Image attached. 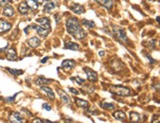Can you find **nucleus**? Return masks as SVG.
<instances>
[{"label": "nucleus", "instance_id": "29", "mask_svg": "<svg viewBox=\"0 0 160 123\" xmlns=\"http://www.w3.org/2000/svg\"><path fill=\"white\" fill-rule=\"evenodd\" d=\"M151 123H159V116L158 115H154L151 120Z\"/></svg>", "mask_w": 160, "mask_h": 123}, {"label": "nucleus", "instance_id": "2", "mask_svg": "<svg viewBox=\"0 0 160 123\" xmlns=\"http://www.w3.org/2000/svg\"><path fill=\"white\" fill-rule=\"evenodd\" d=\"M110 92L121 96H128L131 95V89L127 87H123V86H112L110 88Z\"/></svg>", "mask_w": 160, "mask_h": 123}, {"label": "nucleus", "instance_id": "6", "mask_svg": "<svg viewBox=\"0 0 160 123\" xmlns=\"http://www.w3.org/2000/svg\"><path fill=\"white\" fill-rule=\"evenodd\" d=\"M74 66H75V61L71 60V59H66L61 64V68L65 71H70L71 69H73Z\"/></svg>", "mask_w": 160, "mask_h": 123}, {"label": "nucleus", "instance_id": "7", "mask_svg": "<svg viewBox=\"0 0 160 123\" xmlns=\"http://www.w3.org/2000/svg\"><path fill=\"white\" fill-rule=\"evenodd\" d=\"M85 70V73H86L87 75V78L89 79L90 81H92V82H96L98 79V74L96 73L95 71H93L92 69H90V68H84Z\"/></svg>", "mask_w": 160, "mask_h": 123}, {"label": "nucleus", "instance_id": "9", "mask_svg": "<svg viewBox=\"0 0 160 123\" xmlns=\"http://www.w3.org/2000/svg\"><path fill=\"white\" fill-rule=\"evenodd\" d=\"M41 91L43 92L44 94H45L46 96H48V98H50V100H54V98H56V96H54V92H52V90L50 89V88L47 87V86H42L41 87Z\"/></svg>", "mask_w": 160, "mask_h": 123}, {"label": "nucleus", "instance_id": "32", "mask_svg": "<svg viewBox=\"0 0 160 123\" xmlns=\"http://www.w3.org/2000/svg\"><path fill=\"white\" fill-rule=\"evenodd\" d=\"M32 123H44V122H43V120L40 119V118H35Z\"/></svg>", "mask_w": 160, "mask_h": 123}, {"label": "nucleus", "instance_id": "33", "mask_svg": "<svg viewBox=\"0 0 160 123\" xmlns=\"http://www.w3.org/2000/svg\"><path fill=\"white\" fill-rule=\"evenodd\" d=\"M0 5H2V6L7 5V0H0Z\"/></svg>", "mask_w": 160, "mask_h": 123}, {"label": "nucleus", "instance_id": "28", "mask_svg": "<svg viewBox=\"0 0 160 123\" xmlns=\"http://www.w3.org/2000/svg\"><path fill=\"white\" fill-rule=\"evenodd\" d=\"M71 80L73 81V82L77 83L78 85H82V84H84V83H85V81L83 80V79L79 78V77H72Z\"/></svg>", "mask_w": 160, "mask_h": 123}, {"label": "nucleus", "instance_id": "31", "mask_svg": "<svg viewBox=\"0 0 160 123\" xmlns=\"http://www.w3.org/2000/svg\"><path fill=\"white\" fill-rule=\"evenodd\" d=\"M43 107L46 109V110H48V111L52 110V106H50V105H49V104H43Z\"/></svg>", "mask_w": 160, "mask_h": 123}, {"label": "nucleus", "instance_id": "11", "mask_svg": "<svg viewBox=\"0 0 160 123\" xmlns=\"http://www.w3.org/2000/svg\"><path fill=\"white\" fill-rule=\"evenodd\" d=\"M11 28H12V25L9 22L5 21V20H0V34L8 32Z\"/></svg>", "mask_w": 160, "mask_h": 123}, {"label": "nucleus", "instance_id": "1", "mask_svg": "<svg viewBox=\"0 0 160 123\" xmlns=\"http://www.w3.org/2000/svg\"><path fill=\"white\" fill-rule=\"evenodd\" d=\"M66 29L68 34L71 35L74 39H83L86 37V33L84 32L82 28H81L79 22L76 18L72 17L69 18L66 22Z\"/></svg>", "mask_w": 160, "mask_h": 123}, {"label": "nucleus", "instance_id": "25", "mask_svg": "<svg viewBox=\"0 0 160 123\" xmlns=\"http://www.w3.org/2000/svg\"><path fill=\"white\" fill-rule=\"evenodd\" d=\"M83 26L87 27L88 29H94L95 28V23L93 21H89V20H83L82 21Z\"/></svg>", "mask_w": 160, "mask_h": 123}, {"label": "nucleus", "instance_id": "13", "mask_svg": "<svg viewBox=\"0 0 160 123\" xmlns=\"http://www.w3.org/2000/svg\"><path fill=\"white\" fill-rule=\"evenodd\" d=\"M28 45H30L31 47L33 48H36L38 47H40L41 45V39L37 37H34V38H31L29 41H28Z\"/></svg>", "mask_w": 160, "mask_h": 123}, {"label": "nucleus", "instance_id": "18", "mask_svg": "<svg viewBox=\"0 0 160 123\" xmlns=\"http://www.w3.org/2000/svg\"><path fill=\"white\" fill-rule=\"evenodd\" d=\"M64 48L70 50H79V45L76 43H72V41H68V43H65Z\"/></svg>", "mask_w": 160, "mask_h": 123}, {"label": "nucleus", "instance_id": "34", "mask_svg": "<svg viewBox=\"0 0 160 123\" xmlns=\"http://www.w3.org/2000/svg\"><path fill=\"white\" fill-rule=\"evenodd\" d=\"M35 1H36L38 4H42V3L44 2V0H35Z\"/></svg>", "mask_w": 160, "mask_h": 123}, {"label": "nucleus", "instance_id": "4", "mask_svg": "<svg viewBox=\"0 0 160 123\" xmlns=\"http://www.w3.org/2000/svg\"><path fill=\"white\" fill-rule=\"evenodd\" d=\"M30 29H35V30L37 31V33H38L41 37H47L48 35H49V31H48L47 29L41 27V26H37V25H33V26H31V27H28L27 29H25L26 34H27V31L30 30Z\"/></svg>", "mask_w": 160, "mask_h": 123}, {"label": "nucleus", "instance_id": "38", "mask_svg": "<svg viewBox=\"0 0 160 123\" xmlns=\"http://www.w3.org/2000/svg\"><path fill=\"white\" fill-rule=\"evenodd\" d=\"M7 1H13V0H7Z\"/></svg>", "mask_w": 160, "mask_h": 123}, {"label": "nucleus", "instance_id": "10", "mask_svg": "<svg viewBox=\"0 0 160 123\" xmlns=\"http://www.w3.org/2000/svg\"><path fill=\"white\" fill-rule=\"evenodd\" d=\"M70 10H71L73 13H75V14H77V15L83 14V13L85 12L84 7H83L82 5H80V4H76V3L72 4V5L70 6Z\"/></svg>", "mask_w": 160, "mask_h": 123}, {"label": "nucleus", "instance_id": "14", "mask_svg": "<svg viewBox=\"0 0 160 123\" xmlns=\"http://www.w3.org/2000/svg\"><path fill=\"white\" fill-rule=\"evenodd\" d=\"M3 14L6 17H12L14 15V8L11 5H5L3 8Z\"/></svg>", "mask_w": 160, "mask_h": 123}, {"label": "nucleus", "instance_id": "3", "mask_svg": "<svg viewBox=\"0 0 160 123\" xmlns=\"http://www.w3.org/2000/svg\"><path fill=\"white\" fill-rule=\"evenodd\" d=\"M113 33H114V36L116 37V39L118 41H120L121 43H128V37H127L126 32H125V30L123 28L118 27V26H113Z\"/></svg>", "mask_w": 160, "mask_h": 123}, {"label": "nucleus", "instance_id": "37", "mask_svg": "<svg viewBox=\"0 0 160 123\" xmlns=\"http://www.w3.org/2000/svg\"><path fill=\"white\" fill-rule=\"evenodd\" d=\"M47 60H48V57H47V58H44L43 60H42V62L44 63V62H46V61H47Z\"/></svg>", "mask_w": 160, "mask_h": 123}, {"label": "nucleus", "instance_id": "35", "mask_svg": "<svg viewBox=\"0 0 160 123\" xmlns=\"http://www.w3.org/2000/svg\"><path fill=\"white\" fill-rule=\"evenodd\" d=\"M99 54H100V55H101V56H104L105 52H104V51H103V50H102V51H99Z\"/></svg>", "mask_w": 160, "mask_h": 123}, {"label": "nucleus", "instance_id": "30", "mask_svg": "<svg viewBox=\"0 0 160 123\" xmlns=\"http://www.w3.org/2000/svg\"><path fill=\"white\" fill-rule=\"evenodd\" d=\"M69 91L71 92V93H73L74 95H79V91L76 89H74V88H69Z\"/></svg>", "mask_w": 160, "mask_h": 123}, {"label": "nucleus", "instance_id": "36", "mask_svg": "<svg viewBox=\"0 0 160 123\" xmlns=\"http://www.w3.org/2000/svg\"><path fill=\"white\" fill-rule=\"evenodd\" d=\"M58 17H60V15H56V22H60V19H58Z\"/></svg>", "mask_w": 160, "mask_h": 123}, {"label": "nucleus", "instance_id": "26", "mask_svg": "<svg viewBox=\"0 0 160 123\" xmlns=\"http://www.w3.org/2000/svg\"><path fill=\"white\" fill-rule=\"evenodd\" d=\"M101 106L104 109H108V110H114L115 109V104H111V102H103Z\"/></svg>", "mask_w": 160, "mask_h": 123}, {"label": "nucleus", "instance_id": "5", "mask_svg": "<svg viewBox=\"0 0 160 123\" xmlns=\"http://www.w3.org/2000/svg\"><path fill=\"white\" fill-rule=\"evenodd\" d=\"M9 121L11 123H23L24 122V118H23V116H22L19 112H17V111H14V112H12V113L10 114Z\"/></svg>", "mask_w": 160, "mask_h": 123}, {"label": "nucleus", "instance_id": "20", "mask_svg": "<svg viewBox=\"0 0 160 123\" xmlns=\"http://www.w3.org/2000/svg\"><path fill=\"white\" fill-rule=\"evenodd\" d=\"M96 1H97L98 3H100L102 6H104V7L109 8V9H111L114 5L113 0H96Z\"/></svg>", "mask_w": 160, "mask_h": 123}, {"label": "nucleus", "instance_id": "12", "mask_svg": "<svg viewBox=\"0 0 160 123\" xmlns=\"http://www.w3.org/2000/svg\"><path fill=\"white\" fill-rule=\"evenodd\" d=\"M58 95H60V100H62L64 104H70V102H71V100H70V98H69L68 95H67V94L65 93L64 91H62V90L58 89Z\"/></svg>", "mask_w": 160, "mask_h": 123}, {"label": "nucleus", "instance_id": "24", "mask_svg": "<svg viewBox=\"0 0 160 123\" xmlns=\"http://www.w3.org/2000/svg\"><path fill=\"white\" fill-rule=\"evenodd\" d=\"M54 7H56V5H54V3H52V2H48L47 4L45 5V8H44V11L45 12H52V10L54 9Z\"/></svg>", "mask_w": 160, "mask_h": 123}, {"label": "nucleus", "instance_id": "15", "mask_svg": "<svg viewBox=\"0 0 160 123\" xmlns=\"http://www.w3.org/2000/svg\"><path fill=\"white\" fill-rule=\"evenodd\" d=\"M50 82H52V80H49V79L45 78V77H39V78H37V80L35 81L36 85H38V86H45L47 84H50Z\"/></svg>", "mask_w": 160, "mask_h": 123}, {"label": "nucleus", "instance_id": "8", "mask_svg": "<svg viewBox=\"0 0 160 123\" xmlns=\"http://www.w3.org/2000/svg\"><path fill=\"white\" fill-rule=\"evenodd\" d=\"M37 23L39 24V26L47 29V30H50V22L49 18H47V17H43V18L38 19L37 20Z\"/></svg>", "mask_w": 160, "mask_h": 123}, {"label": "nucleus", "instance_id": "21", "mask_svg": "<svg viewBox=\"0 0 160 123\" xmlns=\"http://www.w3.org/2000/svg\"><path fill=\"white\" fill-rule=\"evenodd\" d=\"M75 104L79 107H82V108H85V109H87L89 106L88 102H86L84 100H81V98H75Z\"/></svg>", "mask_w": 160, "mask_h": 123}, {"label": "nucleus", "instance_id": "22", "mask_svg": "<svg viewBox=\"0 0 160 123\" xmlns=\"http://www.w3.org/2000/svg\"><path fill=\"white\" fill-rule=\"evenodd\" d=\"M26 4H27L28 8L32 10H37L39 7V4L35 0H26Z\"/></svg>", "mask_w": 160, "mask_h": 123}, {"label": "nucleus", "instance_id": "23", "mask_svg": "<svg viewBox=\"0 0 160 123\" xmlns=\"http://www.w3.org/2000/svg\"><path fill=\"white\" fill-rule=\"evenodd\" d=\"M18 9H19V12H20L21 14H27L28 11H29V8H28L26 2H22V3L19 4Z\"/></svg>", "mask_w": 160, "mask_h": 123}, {"label": "nucleus", "instance_id": "16", "mask_svg": "<svg viewBox=\"0 0 160 123\" xmlns=\"http://www.w3.org/2000/svg\"><path fill=\"white\" fill-rule=\"evenodd\" d=\"M6 57H7V59L8 60H10V61L16 60L17 59V53H16V51H15V49L10 48V49L7 51V53H6Z\"/></svg>", "mask_w": 160, "mask_h": 123}, {"label": "nucleus", "instance_id": "27", "mask_svg": "<svg viewBox=\"0 0 160 123\" xmlns=\"http://www.w3.org/2000/svg\"><path fill=\"white\" fill-rule=\"evenodd\" d=\"M8 72L11 74H13L14 76H19V75H22V74L24 73L23 70H18V69H12V68H7Z\"/></svg>", "mask_w": 160, "mask_h": 123}, {"label": "nucleus", "instance_id": "17", "mask_svg": "<svg viewBox=\"0 0 160 123\" xmlns=\"http://www.w3.org/2000/svg\"><path fill=\"white\" fill-rule=\"evenodd\" d=\"M113 116L117 120H120V121H125L126 118H127V116H126V114H125L124 111H121V110H118V111H116V112H114Z\"/></svg>", "mask_w": 160, "mask_h": 123}, {"label": "nucleus", "instance_id": "39", "mask_svg": "<svg viewBox=\"0 0 160 123\" xmlns=\"http://www.w3.org/2000/svg\"><path fill=\"white\" fill-rule=\"evenodd\" d=\"M66 1H69V0H66Z\"/></svg>", "mask_w": 160, "mask_h": 123}, {"label": "nucleus", "instance_id": "19", "mask_svg": "<svg viewBox=\"0 0 160 123\" xmlns=\"http://www.w3.org/2000/svg\"><path fill=\"white\" fill-rule=\"evenodd\" d=\"M130 119H131V122H133V123H137V122H139L140 120H141V115H140L139 113H137V112H135V111H133V112H131Z\"/></svg>", "mask_w": 160, "mask_h": 123}]
</instances>
